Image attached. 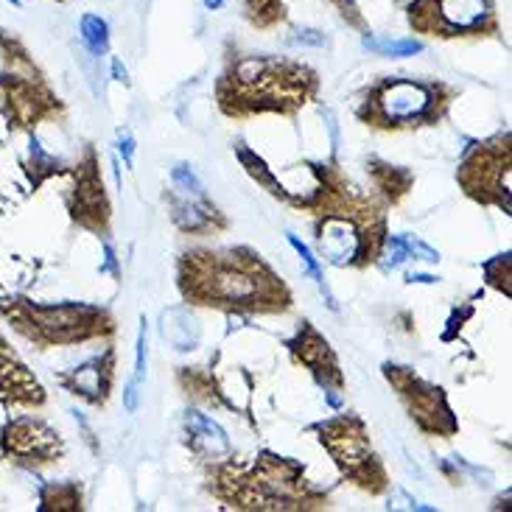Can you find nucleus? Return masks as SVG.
<instances>
[{"label":"nucleus","instance_id":"6","mask_svg":"<svg viewBox=\"0 0 512 512\" xmlns=\"http://www.w3.org/2000/svg\"><path fill=\"white\" fill-rule=\"evenodd\" d=\"M319 434H322L319 437L322 445H328V451L339 462L345 476L373 493L384 490V471L370 448V437L364 434L361 420L336 417V420H328L325 426H319Z\"/></svg>","mask_w":512,"mask_h":512},{"label":"nucleus","instance_id":"3","mask_svg":"<svg viewBox=\"0 0 512 512\" xmlns=\"http://www.w3.org/2000/svg\"><path fill=\"white\" fill-rule=\"evenodd\" d=\"M0 62V115L12 132H34V126L62 110L26 42L6 28H0Z\"/></svg>","mask_w":512,"mask_h":512},{"label":"nucleus","instance_id":"19","mask_svg":"<svg viewBox=\"0 0 512 512\" xmlns=\"http://www.w3.org/2000/svg\"><path fill=\"white\" fill-rule=\"evenodd\" d=\"M241 6H244V17L261 31H269V28L280 26L286 20V3L283 0H241Z\"/></svg>","mask_w":512,"mask_h":512},{"label":"nucleus","instance_id":"11","mask_svg":"<svg viewBox=\"0 0 512 512\" xmlns=\"http://www.w3.org/2000/svg\"><path fill=\"white\" fill-rule=\"evenodd\" d=\"M0 403L6 409H40L45 403V389L37 375L26 367L20 353L0 333Z\"/></svg>","mask_w":512,"mask_h":512},{"label":"nucleus","instance_id":"13","mask_svg":"<svg viewBox=\"0 0 512 512\" xmlns=\"http://www.w3.org/2000/svg\"><path fill=\"white\" fill-rule=\"evenodd\" d=\"M291 350L300 356V361H303L311 373L317 375L319 381L342 387V373H339V364L333 359L331 347H328V342L311 325H303L300 336L291 342Z\"/></svg>","mask_w":512,"mask_h":512},{"label":"nucleus","instance_id":"14","mask_svg":"<svg viewBox=\"0 0 512 512\" xmlns=\"http://www.w3.org/2000/svg\"><path fill=\"white\" fill-rule=\"evenodd\" d=\"M319 233H322L319 236L322 252L333 263H356V258H364V261L370 258L367 247H364V236H359V230L345 219H328Z\"/></svg>","mask_w":512,"mask_h":512},{"label":"nucleus","instance_id":"32","mask_svg":"<svg viewBox=\"0 0 512 512\" xmlns=\"http://www.w3.org/2000/svg\"><path fill=\"white\" fill-rule=\"evenodd\" d=\"M6 3H12V6H23V0H6Z\"/></svg>","mask_w":512,"mask_h":512},{"label":"nucleus","instance_id":"20","mask_svg":"<svg viewBox=\"0 0 512 512\" xmlns=\"http://www.w3.org/2000/svg\"><path fill=\"white\" fill-rule=\"evenodd\" d=\"M28 146H31V160L26 163V174L34 188H40L42 182L51 180V177H56V174H62V171H65L56 157H51V154L42 149L40 140L34 138Z\"/></svg>","mask_w":512,"mask_h":512},{"label":"nucleus","instance_id":"17","mask_svg":"<svg viewBox=\"0 0 512 512\" xmlns=\"http://www.w3.org/2000/svg\"><path fill=\"white\" fill-rule=\"evenodd\" d=\"M82 510V490L76 482H45L40 487V512Z\"/></svg>","mask_w":512,"mask_h":512},{"label":"nucleus","instance_id":"12","mask_svg":"<svg viewBox=\"0 0 512 512\" xmlns=\"http://www.w3.org/2000/svg\"><path fill=\"white\" fill-rule=\"evenodd\" d=\"M68 210L76 222L82 227H90V230H101L104 222H107L110 208H107V199H104V185L98 180L93 154L87 157V163L76 174V188L68 196Z\"/></svg>","mask_w":512,"mask_h":512},{"label":"nucleus","instance_id":"4","mask_svg":"<svg viewBox=\"0 0 512 512\" xmlns=\"http://www.w3.org/2000/svg\"><path fill=\"white\" fill-rule=\"evenodd\" d=\"M0 317L37 350L76 345V342H87L98 333L110 331V319L101 308L82 303L42 305L23 294L0 297Z\"/></svg>","mask_w":512,"mask_h":512},{"label":"nucleus","instance_id":"29","mask_svg":"<svg viewBox=\"0 0 512 512\" xmlns=\"http://www.w3.org/2000/svg\"><path fill=\"white\" fill-rule=\"evenodd\" d=\"M121 152H124L126 163H132V154H135V140L129 138V135H124V138H121Z\"/></svg>","mask_w":512,"mask_h":512},{"label":"nucleus","instance_id":"25","mask_svg":"<svg viewBox=\"0 0 512 512\" xmlns=\"http://www.w3.org/2000/svg\"><path fill=\"white\" fill-rule=\"evenodd\" d=\"M487 280L496 286V289H501L504 294H510V258L507 255H501V258H496L493 263H487Z\"/></svg>","mask_w":512,"mask_h":512},{"label":"nucleus","instance_id":"2","mask_svg":"<svg viewBox=\"0 0 512 512\" xmlns=\"http://www.w3.org/2000/svg\"><path fill=\"white\" fill-rule=\"evenodd\" d=\"M317 87L314 73L275 56H241L233 62L219 82V98L224 104L238 101L252 110H286L300 107Z\"/></svg>","mask_w":512,"mask_h":512},{"label":"nucleus","instance_id":"21","mask_svg":"<svg viewBox=\"0 0 512 512\" xmlns=\"http://www.w3.org/2000/svg\"><path fill=\"white\" fill-rule=\"evenodd\" d=\"M79 28H82L84 48H87L90 54H107V48H110V26H107L104 17H98V14H84Z\"/></svg>","mask_w":512,"mask_h":512},{"label":"nucleus","instance_id":"23","mask_svg":"<svg viewBox=\"0 0 512 512\" xmlns=\"http://www.w3.org/2000/svg\"><path fill=\"white\" fill-rule=\"evenodd\" d=\"M364 48L378 56H415L423 51V42L417 40H375L364 37Z\"/></svg>","mask_w":512,"mask_h":512},{"label":"nucleus","instance_id":"26","mask_svg":"<svg viewBox=\"0 0 512 512\" xmlns=\"http://www.w3.org/2000/svg\"><path fill=\"white\" fill-rule=\"evenodd\" d=\"M333 6H336V12L345 17L350 26L361 28V31H367V23H364V14H361L359 3L356 0H331Z\"/></svg>","mask_w":512,"mask_h":512},{"label":"nucleus","instance_id":"15","mask_svg":"<svg viewBox=\"0 0 512 512\" xmlns=\"http://www.w3.org/2000/svg\"><path fill=\"white\" fill-rule=\"evenodd\" d=\"M59 384L62 387H68L73 395H82L87 401H104V389L107 384H101V359L90 361V364H84L79 370H73L68 375H59Z\"/></svg>","mask_w":512,"mask_h":512},{"label":"nucleus","instance_id":"1","mask_svg":"<svg viewBox=\"0 0 512 512\" xmlns=\"http://www.w3.org/2000/svg\"><path fill=\"white\" fill-rule=\"evenodd\" d=\"M182 291L199 303L241 311H275L289 305L283 283L247 250L185 255Z\"/></svg>","mask_w":512,"mask_h":512},{"label":"nucleus","instance_id":"9","mask_svg":"<svg viewBox=\"0 0 512 512\" xmlns=\"http://www.w3.org/2000/svg\"><path fill=\"white\" fill-rule=\"evenodd\" d=\"M443 84H423L412 79H387L375 87L373 98V121H384V126L415 121L431 110V104L443 93Z\"/></svg>","mask_w":512,"mask_h":512},{"label":"nucleus","instance_id":"18","mask_svg":"<svg viewBox=\"0 0 512 512\" xmlns=\"http://www.w3.org/2000/svg\"><path fill=\"white\" fill-rule=\"evenodd\" d=\"M188 434H191V440H194L196 448H202V451H208V454L227 451V437H224V431L205 415H188Z\"/></svg>","mask_w":512,"mask_h":512},{"label":"nucleus","instance_id":"7","mask_svg":"<svg viewBox=\"0 0 512 512\" xmlns=\"http://www.w3.org/2000/svg\"><path fill=\"white\" fill-rule=\"evenodd\" d=\"M510 138L473 149L459 168V182L479 202H496L510 213Z\"/></svg>","mask_w":512,"mask_h":512},{"label":"nucleus","instance_id":"22","mask_svg":"<svg viewBox=\"0 0 512 512\" xmlns=\"http://www.w3.org/2000/svg\"><path fill=\"white\" fill-rule=\"evenodd\" d=\"M373 174H375V182H378V188H381L392 202H398V199L409 191V185H412V174H409V171H403V168L373 163Z\"/></svg>","mask_w":512,"mask_h":512},{"label":"nucleus","instance_id":"28","mask_svg":"<svg viewBox=\"0 0 512 512\" xmlns=\"http://www.w3.org/2000/svg\"><path fill=\"white\" fill-rule=\"evenodd\" d=\"M291 45H314V48H319V45H325V34H319L317 28H300V31H294L289 37Z\"/></svg>","mask_w":512,"mask_h":512},{"label":"nucleus","instance_id":"31","mask_svg":"<svg viewBox=\"0 0 512 512\" xmlns=\"http://www.w3.org/2000/svg\"><path fill=\"white\" fill-rule=\"evenodd\" d=\"M224 0H205V9H222Z\"/></svg>","mask_w":512,"mask_h":512},{"label":"nucleus","instance_id":"5","mask_svg":"<svg viewBox=\"0 0 512 512\" xmlns=\"http://www.w3.org/2000/svg\"><path fill=\"white\" fill-rule=\"evenodd\" d=\"M409 26L426 37H485L499 34L496 0H412Z\"/></svg>","mask_w":512,"mask_h":512},{"label":"nucleus","instance_id":"16","mask_svg":"<svg viewBox=\"0 0 512 512\" xmlns=\"http://www.w3.org/2000/svg\"><path fill=\"white\" fill-rule=\"evenodd\" d=\"M216 208L202 199H185V202H174V222L180 224L185 233H208L213 230L216 222Z\"/></svg>","mask_w":512,"mask_h":512},{"label":"nucleus","instance_id":"30","mask_svg":"<svg viewBox=\"0 0 512 512\" xmlns=\"http://www.w3.org/2000/svg\"><path fill=\"white\" fill-rule=\"evenodd\" d=\"M112 73H115L118 82H126V68L121 65V59H112Z\"/></svg>","mask_w":512,"mask_h":512},{"label":"nucleus","instance_id":"10","mask_svg":"<svg viewBox=\"0 0 512 512\" xmlns=\"http://www.w3.org/2000/svg\"><path fill=\"white\" fill-rule=\"evenodd\" d=\"M387 378L401 392V398L406 401L420 429L434 431V434H454L457 431L454 415H451V409L443 398V389L420 381L406 367H387Z\"/></svg>","mask_w":512,"mask_h":512},{"label":"nucleus","instance_id":"8","mask_svg":"<svg viewBox=\"0 0 512 512\" xmlns=\"http://www.w3.org/2000/svg\"><path fill=\"white\" fill-rule=\"evenodd\" d=\"M62 437L40 417H12L0 429V457L17 468H45L62 457Z\"/></svg>","mask_w":512,"mask_h":512},{"label":"nucleus","instance_id":"24","mask_svg":"<svg viewBox=\"0 0 512 512\" xmlns=\"http://www.w3.org/2000/svg\"><path fill=\"white\" fill-rule=\"evenodd\" d=\"M171 180L177 185V191L182 194V199H202L205 196V188H202V182L194 174V168L191 166H177L171 171Z\"/></svg>","mask_w":512,"mask_h":512},{"label":"nucleus","instance_id":"27","mask_svg":"<svg viewBox=\"0 0 512 512\" xmlns=\"http://www.w3.org/2000/svg\"><path fill=\"white\" fill-rule=\"evenodd\" d=\"M289 244H291V247H294V250H297V255L303 258L305 269H308V275L314 277L317 283H322V272H319V263H317V258L311 255V250H308V247H305L303 241H300V238H297V236H289Z\"/></svg>","mask_w":512,"mask_h":512},{"label":"nucleus","instance_id":"33","mask_svg":"<svg viewBox=\"0 0 512 512\" xmlns=\"http://www.w3.org/2000/svg\"><path fill=\"white\" fill-rule=\"evenodd\" d=\"M59 3H65V0H59Z\"/></svg>","mask_w":512,"mask_h":512}]
</instances>
